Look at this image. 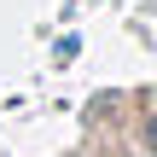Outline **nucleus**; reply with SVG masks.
Segmentation results:
<instances>
[{
  "mask_svg": "<svg viewBox=\"0 0 157 157\" xmlns=\"http://www.w3.org/2000/svg\"><path fill=\"white\" fill-rule=\"evenodd\" d=\"M140 134H146V146L157 151V117H146V122H140Z\"/></svg>",
  "mask_w": 157,
  "mask_h": 157,
  "instance_id": "1",
  "label": "nucleus"
}]
</instances>
